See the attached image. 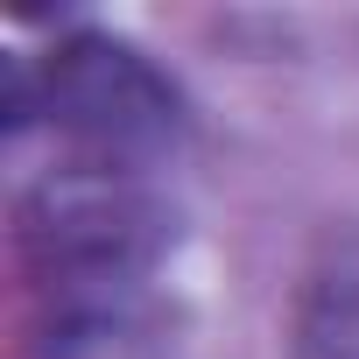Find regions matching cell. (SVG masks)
Listing matches in <instances>:
<instances>
[{
  "mask_svg": "<svg viewBox=\"0 0 359 359\" xmlns=\"http://www.w3.org/2000/svg\"><path fill=\"white\" fill-rule=\"evenodd\" d=\"M15 247H22V268L43 289H57L64 310L92 317L106 296L134 289L155 268V254L169 247V212L134 169L64 162L22 191Z\"/></svg>",
  "mask_w": 359,
  "mask_h": 359,
  "instance_id": "obj_1",
  "label": "cell"
},
{
  "mask_svg": "<svg viewBox=\"0 0 359 359\" xmlns=\"http://www.w3.org/2000/svg\"><path fill=\"white\" fill-rule=\"evenodd\" d=\"M36 99L43 120L78 141V162H106V169H141L184 134V92L134 43L99 29L64 36L36 64Z\"/></svg>",
  "mask_w": 359,
  "mask_h": 359,
  "instance_id": "obj_2",
  "label": "cell"
},
{
  "mask_svg": "<svg viewBox=\"0 0 359 359\" xmlns=\"http://www.w3.org/2000/svg\"><path fill=\"white\" fill-rule=\"evenodd\" d=\"M289 352L296 359H359V233L331 240L303 289H296V317H289Z\"/></svg>",
  "mask_w": 359,
  "mask_h": 359,
  "instance_id": "obj_3",
  "label": "cell"
}]
</instances>
